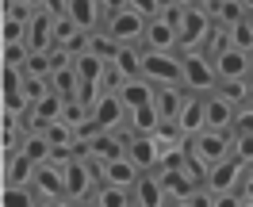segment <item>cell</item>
Segmentation results:
<instances>
[{
  "label": "cell",
  "mask_w": 253,
  "mask_h": 207,
  "mask_svg": "<svg viewBox=\"0 0 253 207\" xmlns=\"http://www.w3.org/2000/svg\"><path fill=\"white\" fill-rule=\"evenodd\" d=\"M242 8H246V16L253 12V0H242Z\"/></svg>",
  "instance_id": "obj_47"
},
{
  "label": "cell",
  "mask_w": 253,
  "mask_h": 207,
  "mask_svg": "<svg viewBox=\"0 0 253 207\" xmlns=\"http://www.w3.org/2000/svg\"><path fill=\"white\" fill-rule=\"evenodd\" d=\"M192 161H200V165H215V161H226L230 158V150H234V130H200V134H192L188 142H184Z\"/></svg>",
  "instance_id": "obj_1"
},
{
  "label": "cell",
  "mask_w": 253,
  "mask_h": 207,
  "mask_svg": "<svg viewBox=\"0 0 253 207\" xmlns=\"http://www.w3.org/2000/svg\"><path fill=\"white\" fill-rule=\"evenodd\" d=\"M184 88H158V96H154V104H158L161 112V123H176V115H180V104H184Z\"/></svg>",
  "instance_id": "obj_26"
},
{
  "label": "cell",
  "mask_w": 253,
  "mask_h": 207,
  "mask_svg": "<svg viewBox=\"0 0 253 207\" xmlns=\"http://www.w3.org/2000/svg\"><path fill=\"white\" fill-rule=\"evenodd\" d=\"M96 207H134V200H130V188H111V184H100L92 196Z\"/></svg>",
  "instance_id": "obj_28"
},
{
  "label": "cell",
  "mask_w": 253,
  "mask_h": 207,
  "mask_svg": "<svg viewBox=\"0 0 253 207\" xmlns=\"http://www.w3.org/2000/svg\"><path fill=\"white\" fill-rule=\"evenodd\" d=\"M126 123H130V134H154L161 127V112L158 104H142V108H134V112H126Z\"/></svg>",
  "instance_id": "obj_22"
},
{
  "label": "cell",
  "mask_w": 253,
  "mask_h": 207,
  "mask_svg": "<svg viewBox=\"0 0 253 207\" xmlns=\"http://www.w3.org/2000/svg\"><path fill=\"white\" fill-rule=\"evenodd\" d=\"M126 4H130V0H100V8H104L108 16H111V12H123Z\"/></svg>",
  "instance_id": "obj_44"
},
{
  "label": "cell",
  "mask_w": 253,
  "mask_h": 207,
  "mask_svg": "<svg viewBox=\"0 0 253 207\" xmlns=\"http://www.w3.org/2000/svg\"><path fill=\"white\" fill-rule=\"evenodd\" d=\"M35 169H39V165H35L31 158L12 154V158H8V165H4V184H8V188H31Z\"/></svg>",
  "instance_id": "obj_21"
},
{
  "label": "cell",
  "mask_w": 253,
  "mask_h": 207,
  "mask_svg": "<svg viewBox=\"0 0 253 207\" xmlns=\"http://www.w3.org/2000/svg\"><path fill=\"white\" fill-rule=\"evenodd\" d=\"M65 16L77 23V31H88V35H92L100 23H108V12L100 8V0H69V4H65Z\"/></svg>",
  "instance_id": "obj_14"
},
{
  "label": "cell",
  "mask_w": 253,
  "mask_h": 207,
  "mask_svg": "<svg viewBox=\"0 0 253 207\" xmlns=\"http://www.w3.org/2000/svg\"><path fill=\"white\" fill-rule=\"evenodd\" d=\"M126 8H134V12H138V16H146V19H154L161 12V0H130V4H126Z\"/></svg>",
  "instance_id": "obj_41"
},
{
  "label": "cell",
  "mask_w": 253,
  "mask_h": 207,
  "mask_svg": "<svg viewBox=\"0 0 253 207\" xmlns=\"http://www.w3.org/2000/svg\"><path fill=\"white\" fill-rule=\"evenodd\" d=\"M242 207H253V200H242Z\"/></svg>",
  "instance_id": "obj_49"
},
{
  "label": "cell",
  "mask_w": 253,
  "mask_h": 207,
  "mask_svg": "<svg viewBox=\"0 0 253 207\" xmlns=\"http://www.w3.org/2000/svg\"><path fill=\"white\" fill-rule=\"evenodd\" d=\"M211 207H242V196L238 192H215V204Z\"/></svg>",
  "instance_id": "obj_42"
},
{
  "label": "cell",
  "mask_w": 253,
  "mask_h": 207,
  "mask_svg": "<svg viewBox=\"0 0 253 207\" xmlns=\"http://www.w3.org/2000/svg\"><path fill=\"white\" fill-rule=\"evenodd\" d=\"M50 92H58L62 100H81V77H77V69L69 65V69L50 73Z\"/></svg>",
  "instance_id": "obj_25"
},
{
  "label": "cell",
  "mask_w": 253,
  "mask_h": 207,
  "mask_svg": "<svg viewBox=\"0 0 253 207\" xmlns=\"http://www.w3.org/2000/svg\"><path fill=\"white\" fill-rule=\"evenodd\" d=\"M35 196L42 200H65V165L62 161H42L35 169V180H31Z\"/></svg>",
  "instance_id": "obj_8"
},
{
  "label": "cell",
  "mask_w": 253,
  "mask_h": 207,
  "mask_svg": "<svg viewBox=\"0 0 253 207\" xmlns=\"http://www.w3.org/2000/svg\"><path fill=\"white\" fill-rule=\"evenodd\" d=\"M142 77L154 88H184V65H180L176 54L142 50Z\"/></svg>",
  "instance_id": "obj_2"
},
{
  "label": "cell",
  "mask_w": 253,
  "mask_h": 207,
  "mask_svg": "<svg viewBox=\"0 0 253 207\" xmlns=\"http://www.w3.org/2000/svg\"><path fill=\"white\" fill-rule=\"evenodd\" d=\"M154 173H158L161 188H165V196H169V204H173V200H188V192L200 188V184L188 176V169H154Z\"/></svg>",
  "instance_id": "obj_19"
},
{
  "label": "cell",
  "mask_w": 253,
  "mask_h": 207,
  "mask_svg": "<svg viewBox=\"0 0 253 207\" xmlns=\"http://www.w3.org/2000/svg\"><path fill=\"white\" fill-rule=\"evenodd\" d=\"M50 27H54V16H50L46 8H39L31 16V23H27V39H23L31 54H46V50L54 46V42H50Z\"/></svg>",
  "instance_id": "obj_17"
},
{
  "label": "cell",
  "mask_w": 253,
  "mask_h": 207,
  "mask_svg": "<svg viewBox=\"0 0 253 207\" xmlns=\"http://www.w3.org/2000/svg\"><path fill=\"white\" fill-rule=\"evenodd\" d=\"M19 154H23V158H31L35 165H42V161H50V142L42 138V134H27Z\"/></svg>",
  "instance_id": "obj_30"
},
{
  "label": "cell",
  "mask_w": 253,
  "mask_h": 207,
  "mask_svg": "<svg viewBox=\"0 0 253 207\" xmlns=\"http://www.w3.org/2000/svg\"><path fill=\"white\" fill-rule=\"evenodd\" d=\"M230 158H238L246 169L253 165V134H234V150H230Z\"/></svg>",
  "instance_id": "obj_35"
},
{
  "label": "cell",
  "mask_w": 253,
  "mask_h": 207,
  "mask_svg": "<svg viewBox=\"0 0 253 207\" xmlns=\"http://www.w3.org/2000/svg\"><path fill=\"white\" fill-rule=\"evenodd\" d=\"M207 12H211V23H215V27H234V23H242V19H246L242 0H215Z\"/></svg>",
  "instance_id": "obj_24"
},
{
  "label": "cell",
  "mask_w": 253,
  "mask_h": 207,
  "mask_svg": "<svg viewBox=\"0 0 253 207\" xmlns=\"http://www.w3.org/2000/svg\"><path fill=\"white\" fill-rule=\"evenodd\" d=\"M146 50H161V54H173L180 46V39H176V27H169L161 16L146 19V39H142Z\"/></svg>",
  "instance_id": "obj_16"
},
{
  "label": "cell",
  "mask_w": 253,
  "mask_h": 207,
  "mask_svg": "<svg viewBox=\"0 0 253 207\" xmlns=\"http://www.w3.org/2000/svg\"><path fill=\"white\" fill-rule=\"evenodd\" d=\"M39 207H77V204H69V200H42Z\"/></svg>",
  "instance_id": "obj_45"
},
{
  "label": "cell",
  "mask_w": 253,
  "mask_h": 207,
  "mask_svg": "<svg viewBox=\"0 0 253 207\" xmlns=\"http://www.w3.org/2000/svg\"><path fill=\"white\" fill-rule=\"evenodd\" d=\"M215 92L222 96V100H230L234 108H242V104H250L253 92H250V77H222L219 84H215Z\"/></svg>",
  "instance_id": "obj_23"
},
{
  "label": "cell",
  "mask_w": 253,
  "mask_h": 207,
  "mask_svg": "<svg viewBox=\"0 0 253 207\" xmlns=\"http://www.w3.org/2000/svg\"><path fill=\"white\" fill-rule=\"evenodd\" d=\"M211 65H215V77H253L250 73V54L238 46H215V54H211Z\"/></svg>",
  "instance_id": "obj_9"
},
{
  "label": "cell",
  "mask_w": 253,
  "mask_h": 207,
  "mask_svg": "<svg viewBox=\"0 0 253 207\" xmlns=\"http://www.w3.org/2000/svg\"><path fill=\"white\" fill-rule=\"evenodd\" d=\"M77 35L81 31H77V23L69 16H54V27H50V42H54V46H69Z\"/></svg>",
  "instance_id": "obj_29"
},
{
  "label": "cell",
  "mask_w": 253,
  "mask_h": 207,
  "mask_svg": "<svg viewBox=\"0 0 253 207\" xmlns=\"http://www.w3.org/2000/svg\"><path fill=\"white\" fill-rule=\"evenodd\" d=\"M126 108L119 96H96L92 100V127L96 130H123Z\"/></svg>",
  "instance_id": "obj_11"
},
{
  "label": "cell",
  "mask_w": 253,
  "mask_h": 207,
  "mask_svg": "<svg viewBox=\"0 0 253 207\" xmlns=\"http://www.w3.org/2000/svg\"><path fill=\"white\" fill-rule=\"evenodd\" d=\"M169 207H192V204H188V200H173Z\"/></svg>",
  "instance_id": "obj_46"
},
{
  "label": "cell",
  "mask_w": 253,
  "mask_h": 207,
  "mask_svg": "<svg viewBox=\"0 0 253 207\" xmlns=\"http://www.w3.org/2000/svg\"><path fill=\"white\" fill-rule=\"evenodd\" d=\"M176 127H180V134L184 138H192V134H200L204 130V96H184V104H180V115H176Z\"/></svg>",
  "instance_id": "obj_20"
},
{
  "label": "cell",
  "mask_w": 253,
  "mask_h": 207,
  "mask_svg": "<svg viewBox=\"0 0 253 207\" xmlns=\"http://www.w3.org/2000/svg\"><path fill=\"white\" fill-rule=\"evenodd\" d=\"M130 200H134V207H169V196H165V188H161L158 173H142L138 176L134 188H130Z\"/></svg>",
  "instance_id": "obj_15"
},
{
  "label": "cell",
  "mask_w": 253,
  "mask_h": 207,
  "mask_svg": "<svg viewBox=\"0 0 253 207\" xmlns=\"http://www.w3.org/2000/svg\"><path fill=\"white\" fill-rule=\"evenodd\" d=\"M0 207H39V196H35V188H4Z\"/></svg>",
  "instance_id": "obj_32"
},
{
  "label": "cell",
  "mask_w": 253,
  "mask_h": 207,
  "mask_svg": "<svg viewBox=\"0 0 253 207\" xmlns=\"http://www.w3.org/2000/svg\"><path fill=\"white\" fill-rule=\"evenodd\" d=\"M211 31H215V23H211V12H207V8H200V4L184 8L180 31H176V39H180V50H200L207 39H211Z\"/></svg>",
  "instance_id": "obj_6"
},
{
  "label": "cell",
  "mask_w": 253,
  "mask_h": 207,
  "mask_svg": "<svg viewBox=\"0 0 253 207\" xmlns=\"http://www.w3.org/2000/svg\"><path fill=\"white\" fill-rule=\"evenodd\" d=\"M88 207H96V204H88Z\"/></svg>",
  "instance_id": "obj_53"
},
{
  "label": "cell",
  "mask_w": 253,
  "mask_h": 207,
  "mask_svg": "<svg viewBox=\"0 0 253 207\" xmlns=\"http://www.w3.org/2000/svg\"><path fill=\"white\" fill-rule=\"evenodd\" d=\"M96 188H100V180H96V173H92V161L88 158L65 161V200H69V204L92 200Z\"/></svg>",
  "instance_id": "obj_4"
},
{
  "label": "cell",
  "mask_w": 253,
  "mask_h": 207,
  "mask_svg": "<svg viewBox=\"0 0 253 207\" xmlns=\"http://www.w3.org/2000/svg\"><path fill=\"white\" fill-rule=\"evenodd\" d=\"M126 158L134 161L142 173H154L158 161H161V150H158V142H154V134H130V130H126Z\"/></svg>",
  "instance_id": "obj_12"
},
{
  "label": "cell",
  "mask_w": 253,
  "mask_h": 207,
  "mask_svg": "<svg viewBox=\"0 0 253 207\" xmlns=\"http://www.w3.org/2000/svg\"><path fill=\"white\" fill-rule=\"evenodd\" d=\"M111 65H115L126 81H130V77H142V50H138V46H119V54L111 58Z\"/></svg>",
  "instance_id": "obj_27"
},
{
  "label": "cell",
  "mask_w": 253,
  "mask_h": 207,
  "mask_svg": "<svg viewBox=\"0 0 253 207\" xmlns=\"http://www.w3.org/2000/svg\"><path fill=\"white\" fill-rule=\"evenodd\" d=\"M104 35L115 39L119 46H138L146 39V16H138L134 8H123V12H111L108 23H104Z\"/></svg>",
  "instance_id": "obj_5"
},
{
  "label": "cell",
  "mask_w": 253,
  "mask_h": 207,
  "mask_svg": "<svg viewBox=\"0 0 253 207\" xmlns=\"http://www.w3.org/2000/svg\"><path fill=\"white\" fill-rule=\"evenodd\" d=\"M196 4H200V8H211V4H215V0H196Z\"/></svg>",
  "instance_id": "obj_48"
},
{
  "label": "cell",
  "mask_w": 253,
  "mask_h": 207,
  "mask_svg": "<svg viewBox=\"0 0 253 207\" xmlns=\"http://www.w3.org/2000/svg\"><path fill=\"white\" fill-rule=\"evenodd\" d=\"M226 42L250 54V50H253V27H250V19H242V23H234V27H226Z\"/></svg>",
  "instance_id": "obj_31"
},
{
  "label": "cell",
  "mask_w": 253,
  "mask_h": 207,
  "mask_svg": "<svg viewBox=\"0 0 253 207\" xmlns=\"http://www.w3.org/2000/svg\"><path fill=\"white\" fill-rule=\"evenodd\" d=\"M23 77H50L46 54H27V62H23Z\"/></svg>",
  "instance_id": "obj_37"
},
{
  "label": "cell",
  "mask_w": 253,
  "mask_h": 207,
  "mask_svg": "<svg viewBox=\"0 0 253 207\" xmlns=\"http://www.w3.org/2000/svg\"><path fill=\"white\" fill-rule=\"evenodd\" d=\"M46 92H50V77H23V96H27V104H39Z\"/></svg>",
  "instance_id": "obj_34"
},
{
  "label": "cell",
  "mask_w": 253,
  "mask_h": 207,
  "mask_svg": "<svg viewBox=\"0 0 253 207\" xmlns=\"http://www.w3.org/2000/svg\"><path fill=\"white\" fill-rule=\"evenodd\" d=\"M4 16H8V19H19V23H31L35 8H27L23 0H8V8H4Z\"/></svg>",
  "instance_id": "obj_40"
},
{
  "label": "cell",
  "mask_w": 253,
  "mask_h": 207,
  "mask_svg": "<svg viewBox=\"0 0 253 207\" xmlns=\"http://www.w3.org/2000/svg\"><path fill=\"white\" fill-rule=\"evenodd\" d=\"M234 134H253V100L234 112Z\"/></svg>",
  "instance_id": "obj_38"
},
{
  "label": "cell",
  "mask_w": 253,
  "mask_h": 207,
  "mask_svg": "<svg viewBox=\"0 0 253 207\" xmlns=\"http://www.w3.org/2000/svg\"><path fill=\"white\" fill-rule=\"evenodd\" d=\"M88 161H92V158H88ZM92 173H96L100 184H111V188H134V180L142 176V169L123 154V158H115V161H92Z\"/></svg>",
  "instance_id": "obj_7"
},
{
  "label": "cell",
  "mask_w": 253,
  "mask_h": 207,
  "mask_svg": "<svg viewBox=\"0 0 253 207\" xmlns=\"http://www.w3.org/2000/svg\"><path fill=\"white\" fill-rule=\"evenodd\" d=\"M246 19H250V27H253V12H250V16H246Z\"/></svg>",
  "instance_id": "obj_51"
},
{
  "label": "cell",
  "mask_w": 253,
  "mask_h": 207,
  "mask_svg": "<svg viewBox=\"0 0 253 207\" xmlns=\"http://www.w3.org/2000/svg\"><path fill=\"white\" fill-rule=\"evenodd\" d=\"M46 65H50V73L69 69V65H73V54H69V46H50V50H46Z\"/></svg>",
  "instance_id": "obj_36"
},
{
  "label": "cell",
  "mask_w": 253,
  "mask_h": 207,
  "mask_svg": "<svg viewBox=\"0 0 253 207\" xmlns=\"http://www.w3.org/2000/svg\"><path fill=\"white\" fill-rule=\"evenodd\" d=\"M23 39H27V23L4 16V42H23Z\"/></svg>",
  "instance_id": "obj_39"
},
{
  "label": "cell",
  "mask_w": 253,
  "mask_h": 207,
  "mask_svg": "<svg viewBox=\"0 0 253 207\" xmlns=\"http://www.w3.org/2000/svg\"><path fill=\"white\" fill-rule=\"evenodd\" d=\"M234 104L222 100L219 92L204 96V130H234Z\"/></svg>",
  "instance_id": "obj_13"
},
{
  "label": "cell",
  "mask_w": 253,
  "mask_h": 207,
  "mask_svg": "<svg viewBox=\"0 0 253 207\" xmlns=\"http://www.w3.org/2000/svg\"><path fill=\"white\" fill-rule=\"evenodd\" d=\"M242 173H246V165H242L238 158H226V161H215V165L207 169L204 184H207L211 192H238Z\"/></svg>",
  "instance_id": "obj_10"
},
{
  "label": "cell",
  "mask_w": 253,
  "mask_h": 207,
  "mask_svg": "<svg viewBox=\"0 0 253 207\" xmlns=\"http://www.w3.org/2000/svg\"><path fill=\"white\" fill-rule=\"evenodd\" d=\"M250 92H253V77H250Z\"/></svg>",
  "instance_id": "obj_52"
},
{
  "label": "cell",
  "mask_w": 253,
  "mask_h": 207,
  "mask_svg": "<svg viewBox=\"0 0 253 207\" xmlns=\"http://www.w3.org/2000/svg\"><path fill=\"white\" fill-rule=\"evenodd\" d=\"M180 65H184V88H188L192 96L215 92L219 77H215V65H211V58H204L200 50H184V54H180Z\"/></svg>",
  "instance_id": "obj_3"
},
{
  "label": "cell",
  "mask_w": 253,
  "mask_h": 207,
  "mask_svg": "<svg viewBox=\"0 0 253 207\" xmlns=\"http://www.w3.org/2000/svg\"><path fill=\"white\" fill-rule=\"evenodd\" d=\"M115 96L123 100L126 112H134V108H142V104H154L158 88H154V84H150L146 77H130V81H123V88H119Z\"/></svg>",
  "instance_id": "obj_18"
},
{
  "label": "cell",
  "mask_w": 253,
  "mask_h": 207,
  "mask_svg": "<svg viewBox=\"0 0 253 207\" xmlns=\"http://www.w3.org/2000/svg\"><path fill=\"white\" fill-rule=\"evenodd\" d=\"M27 54V42H4V69H23Z\"/></svg>",
  "instance_id": "obj_33"
},
{
  "label": "cell",
  "mask_w": 253,
  "mask_h": 207,
  "mask_svg": "<svg viewBox=\"0 0 253 207\" xmlns=\"http://www.w3.org/2000/svg\"><path fill=\"white\" fill-rule=\"evenodd\" d=\"M250 73H253V50H250Z\"/></svg>",
  "instance_id": "obj_50"
},
{
  "label": "cell",
  "mask_w": 253,
  "mask_h": 207,
  "mask_svg": "<svg viewBox=\"0 0 253 207\" xmlns=\"http://www.w3.org/2000/svg\"><path fill=\"white\" fill-rule=\"evenodd\" d=\"M238 196H242V200H253V165L246 169V173H242V184H238Z\"/></svg>",
  "instance_id": "obj_43"
}]
</instances>
